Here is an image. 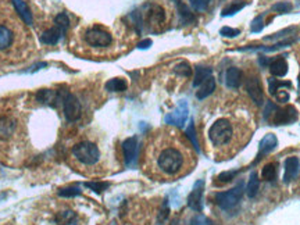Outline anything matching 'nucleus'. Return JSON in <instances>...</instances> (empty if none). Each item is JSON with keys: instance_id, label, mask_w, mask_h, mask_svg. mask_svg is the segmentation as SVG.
<instances>
[{"instance_id": "nucleus-1", "label": "nucleus", "mask_w": 300, "mask_h": 225, "mask_svg": "<svg viewBox=\"0 0 300 225\" xmlns=\"http://www.w3.org/2000/svg\"><path fill=\"white\" fill-rule=\"evenodd\" d=\"M152 170L156 174H160L163 177H177L187 168L189 157L185 150V145L177 148L173 141H164L153 146L152 154Z\"/></svg>"}, {"instance_id": "nucleus-2", "label": "nucleus", "mask_w": 300, "mask_h": 225, "mask_svg": "<svg viewBox=\"0 0 300 225\" xmlns=\"http://www.w3.org/2000/svg\"><path fill=\"white\" fill-rule=\"evenodd\" d=\"M25 39L27 32L11 7L0 4V57L10 59L20 53V45Z\"/></svg>"}, {"instance_id": "nucleus-3", "label": "nucleus", "mask_w": 300, "mask_h": 225, "mask_svg": "<svg viewBox=\"0 0 300 225\" xmlns=\"http://www.w3.org/2000/svg\"><path fill=\"white\" fill-rule=\"evenodd\" d=\"M71 157L75 160V163L82 167H94L99 163L100 150L96 144L91 141H81L73 146Z\"/></svg>"}, {"instance_id": "nucleus-4", "label": "nucleus", "mask_w": 300, "mask_h": 225, "mask_svg": "<svg viewBox=\"0 0 300 225\" xmlns=\"http://www.w3.org/2000/svg\"><path fill=\"white\" fill-rule=\"evenodd\" d=\"M233 130L231 123L228 120L220 118L211 125V128L208 131V138L211 141V144L217 148L225 146V145L232 139Z\"/></svg>"}, {"instance_id": "nucleus-5", "label": "nucleus", "mask_w": 300, "mask_h": 225, "mask_svg": "<svg viewBox=\"0 0 300 225\" xmlns=\"http://www.w3.org/2000/svg\"><path fill=\"white\" fill-rule=\"evenodd\" d=\"M242 196H243V182H239L235 188L229 189V191L215 193L214 200L222 210H231L239 203Z\"/></svg>"}, {"instance_id": "nucleus-6", "label": "nucleus", "mask_w": 300, "mask_h": 225, "mask_svg": "<svg viewBox=\"0 0 300 225\" xmlns=\"http://www.w3.org/2000/svg\"><path fill=\"white\" fill-rule=\"evenodd\" d=\"M85 42L94 48H107L113 42V38L104 29L95 27L85 32Z\"/></svg>"}, {"instance_id": "nucleus-7", "label": "nucleus", "mask_w": 300, "mask_h": 225, "mask_svg": "<svg viewBox=\"0 0 300 225\" xmlns=\"http://www.w3.org/2000/svg\"><path fill=\"white\" fill-rule=\"evenodd\" d=\"M18 120L11 113H0V139H10L17 134Z\"/></svg>"}, {"instance_id": "nucleus-8", "label": "nucleus", "mask_w": 300, "mask_h": 225, "mask_svg": "<svg viewBox=\"0 0 300 225\" xmlns=\"http://www.w3.org/2000/svg\"><path fill=\"white\" fill-rule=\"evenodd\" d=\"M63 109L66 118L71 123H75L81 117V103L71 93H67L66 97L63 99Z\"/></svg>"}, {"instance_id": "nucleus-9", "label": "nucleus", "mask_w": 300, "mask_h": 225, "mask_svg": "<svg viewBox=\"0 0 300 225\" xmlns=\"http://www.w3.org/2000/svg\"><path fill=\"white\" fill-rule=\"evenodd\" d=\"M296 118H298V110L295 109L294 106H287L284 109L278 107L271 117L275 125H287V124L295 123Z\"/></svg>"}, {"instance_id": "nucleus-10", "label": "nucleus", "mask_w": 300, "mask_h": 225, "mask_svg": "<svg viewBox=\"0 0 300 225\" xmlns=\"http://www.w3.org/2000/svg\"><path fill=\"white\" fill-rule=\"evenodd\" d=\"M188 120V104L184 100H181L178 107L174 110L173 113L167 114L166 116V123L170 125H175V127H180L182 128L184 124L187 123Z\"/></svg>"}, {"instance_id": "nucleus-11", "label": "nucleus", "mask_w": 300, "mask_h": 225, "mask_svg": "<svg viewBox=\"0 0 300 225\" xmlns=\"http://www.w3.org/2000/svg\"><path fill=\"white\" fill-rule=\"evenodd\" d=\"M203 189H204V181L200 179L195 184L191 195L188 196V206L198 213L203 210Z\"/></svg>"}, {"instance_id": "nucleus-12", "label": "nucleus", "mask_w": 300, "mask_h": 225, "mask_svg": "<svg viewBox=\"0 0 300 225\" xmlns=\"http://www.w3.org/2000/svg\"><path fill=\"white\" fill-rule=\"evenodd\" d=\"M122 153H124L125 165L132 167L136 161V156H138V139L135 137L125 139L122 142Z\"/></svg>"}, {"instance_id": "nucleus-13", "label": "nucleus", "mask_w": 300, "mask_h": 225, "mask_svg": "<svg viewBox=\"0 0 300 225\" xmlns=\"http://www.w3.org/2000/svg\"><path fill=\"white\" fill-rule=\"evenodd\" d=\"M246 90L247 93H249V96L252 97V100H253L257 106H261V104L264 103V92H263V88H261L260 81H259L257 76H250V78H247Z\"/></svg>"}, {"instance_id": "nucleus-14", "label": "nucleus", "mask_w": 300, "mask_h": 225, "mask_svg": "<svg viewBox=\"0 0 300 225\" xmlns=\"http://www.w3.org/2000/svg\"><path fill=\"white\" fill-rule=\"evenodd\" d=\"M277 145H278L277 137H275L274 134H267L266 137L260 141V144H259V154L256 157L254 163H259L263 157L267 156L268 153H271V151L277 148Z\"/></svg>"}, {"instance_id": "nucleus-15", "label": "nucleus", "mask_w": 300, "mask_h": 225, "mask_svg": "<svg viewBox=\"0 0 300 225\" xmlns=\"http://www.w3.org/2000/svg\"><path fill=\"white\" fill-rule=\"evenodd\" d=\"M54 224L56 225H80V217L78 214L70 210V209H64L54 214Z\"/></svg>"}, {"instance_id": "nucleus-16", "label": "nucleus", "mask_w": 300, "mask_h": 225, "mask_svg": "<svg viewBox=\"0 0 300 225\" xmlns=\"http://www.w3.org/2000/svg\"><path fill=\"white\" fill-rule=\"evenodd\" d=\"M300 168V161L298 157H288L285 160V172H284V182H291L298 177Z\"/></svg>"}, {"instance_id": "nucleus-17", "label": "nucleus", "mask_w": 300, "mask_h": 225, "mask_svg": "<svg viewBox=\"0 0 300 225\" xmlns=\"http://www.w3.org/2000/svg\"><path fill=\"white\" fill-rule=\"evenodd\" d=\"M242 81H243L242 70L236 69V67H231V69L227 70V73H225V85H227L228 88H239Z\"/></svg>"}, {"instance_id": "nucleus-18", "label": "nucleus", "mask_w": 300, "mask_h": 225, "mask_svg": "<svg viewBox=\"0 0 300 225\" xmlns=\"http://www.w3.org/2000/svg\"><path fill=\"white\" fill-rule=\"evenodd\" d=\"M270 73L273 76H285L288 74V63L284 57L273 59V62L270 63Z\"/></svg>"}, {"instance_id": "nucleus-19", "label": "nucleus", "mask_w": 300, "mask_h": 225, "mask_svg": "<svg viewBox=\"0 0 300 225\" xmlns=\"http://www.w3.org/2000/svg\"><path fill=\"white\" fill-rule=\"evenodd\" d=\"M61 36H63V32L54 25L53 28H49L45 32L40 34V42L45 43V45H56L57 42L60 41Z\"/></svg>"}, {"instance_id": "nucleus-20", "label": "nucleus", "mask_w": 300, "mask_h": 225, "mask_svg": "<svg viewBox=\"0 0 300 225\" xmlns=\"http://www.w3.org/2000/svg\"><path fill=\"white\" fill-rule=\"evenodd\" d=\"M13 6L17 14L20 15L21 20L24 21L27 25H31L32 24V14H31V10L25 4V1L24 0H13Z\"/></svg>"}, {"instance_id": "nucleus-21", "label": "nucleus", "mask_w": 300, "mask_h": 225, "mask_svg": "<svg viewBox=\"0 0 300 225\" xmlns=\"http://www.w3.org/2000/svg\"><path fill=\"white\" fill-rule=\"evenodd\" d=\"M147 17H149V22L152 25H160L166 21V11L163 10V7L153 4L147 11Z\"/></svg>"}, {"instance_id": "nucleus-22", "label": "nucleus", "mask_w": 300, "mask_h": 225, "mask_svg": "<svg viewBox=\"0 0 300 225\" xmlns=\"http://www.w3.org/2000/svg\"><path fill=\"white\" fill-rule=\"evenodd\" d=\"M214 89H215V79H214V76L211 75L210 78H207L206 81L200 85L199 90L196 92V97L199 100H203V99H206V97H208V96L213 93Z\"/></svg>"}, {"instance_id": "nucleus-23", "label": "nucleus", "mask_w": 300, "mask_h": 225, "mask_svg": "<svg viewBox=\"0 0 300 225\" xmlns=\"http://www.w3.org/2000/svg\"><path fill=\"white\" fill-rule=\"evenodd\" d=\"M259 188H260V179H259V175L256 171H252L250 172V177H249V182H247L246 186V195L250 199H253L257 192H259Z\"/></svg>"}, {"instance_id": "nucleus-24", "label": "nucleus", "mask_w": 300, "mask_h": 225, "mask_svg": "<svg viewBox=\"0 0 300 225\" xmlns=\"http://www.w3.org/2000/svg\"><path fill=\"white\" fill-rule=\"evenodd\" d=\"M211 75H213V70L210 69V67H203V66L196 67V75H195V79H194V86H200V85L206 81L207 78H210Z\"/></svg>"}, {"instance_id": "nucleus-25", "label": "nucleus", "mask_w": 300, "mask_h": 225, "mask_svg": "<svg viewBox=\"0 0 300 225\" xmlns=\"http://www.w3.org/2000/svg\"><path fill=\"white\" fill-rule=\"evenodd\" d=\"M127 88L128 83L124 78H113L106 82V89L110 92H124Z\"/></svg>"}, {"instance_id": "nucleus-26", "label": "nucleus", "mask_w": 300, "mask_h": 225, "mask_svg": "<svg viewBox=\"0 0 300 225\" xmlns=\"http://www.w3.org/2000/svg\"><path fill=\"white\" fill-rule=\"evenodd\" d=\"M36 99L39 100L40 103H45V104H53V102L57 100V95L54 90H50V89H42L36 93Z\"/></svg>"}, {"instance_id": "nucleus-27", "label": "nucleus", "mask_w": 300, "mask_h": 225, "mask_svg": "<svg viewBox=\"0 0 300 225\" xmlns=\"http://www.w3.org/2000/svg\"><path fill=\"white\" fill-rule=\"evenodd\" d=\"M282 88L292 89V83L289 81H278L275 78H270L268 79V90H270V93L273 96H275V93Z\"/></svg>"}, {"instance_id": "nucleus-28", "label": "nucleus", "mask_w": 300, "mask_h": 225, "mask_svg": "<svg viewBox=\"0 0 300 225\" xmlns=\"http://www.w3.org/2000/svg\"><path fill=\"white\" fill-rule=\"evenodd\" d=\"M246 7V1H232V3H229L227 7H224L222 8V17H229V15H233V14L239 13L242 8H245Z\"/></svg>"}, {"instance_id": "nucleus-29", "label": "nucleus", "mask_w": 300, "mask_h": 225, "mask_svg": "<svg viewBox=\"0 0 300 225\" xmlns=\"http://www.w3.org/2000/svg\"><path fill=\"white\" fill-rule=\"evenodd\" d=\"M178 14H180L181 20L184 24H189V22H194L195 21V15L194 13L189 10V7L184 3H180L178 1Z\"/></svg>"}, {"instance_id": "nucleus-30", "label": "nucleus", "mask_w": 300, "mask_h": 225, "mask_svg": "<svg viewBox=\"0 0 300 225\" xmlns=\"http://www.w3.org/2000/svg\"><path fill=\"white\" fill-rule=\"evenodd\" d=\"M296 31H298V28L296 27L285 28V29H282V31H280V32H275V34L270 35V36H266V38H264V41L271 42V41H277V39H282V41H284V38L291 36V35L295 34Z\"/></svg>"}, {"instance_id": "nucleus-31", "label": "nucleus", "mask_w": 300, "mask_h": 225, "mask_svg": "<svg viewBox=\"0 0 300 225\" xmlns=\"http://www.w3.org/2000/svg\"><path fill=\"white\" fill-rule=\"evenodd\" d=\"M261 177H263V179H266V181L273 182L274 179L277 178V164L270 163L264 165V168L261 171Z\"/></svg>"}, {"instance_id": "nucleus-32", "label": "nucleus", "mask_w": 300, "mask_h": 225, "mask_svg": "<svg viewBox=\"0 0 300 225\" xmlns=\"http://www.w3.org/2000/svg\"><path fill=\"white\" fill-rule=\"evenodd\" d=\"M174 73L180 76H185V78H189L192 75V69H191V64L187 62H181L180 64H177L174 67Z\"/></svg>"}, {"instance_id": "nucleus-33", "label": "nucleus", "mask_w": 300, "mask_h": 225, "mask_svg": "<svg viewBox=\"0 0 300 225\" xmlns=\"http://www.w3.org/2000/svg\"><path fill=\"white\" fill-rule=\"evenodd\" d=\"M54 22H56V27L59 28L63 34H66L67 29H68V27H70V20H68V15H67L66 13H60L59 15H56Z\"/></svg>"}, {"instance_id": "nucleus-34", "label": "nucleus", "mask_w": 300, "mask_h": 225, "mask_svg": "<svg viewBox=\"0 0 300 225\" xmlns=\"http://www.w3.org/2000/svg\"><path fill=\"white\" fill-rule=\"evenodd\" d=\"M238 174H239V170L224 171V172H221L220 175L217 177V182H218V184H228V182H231L232 179H235Z\"/></svg>"}, {"instance_id": "nucleus-35", "label": "nucleus", "mask_w": 300, "mask_h": 225, "mask_svg": "<svg viewBox=\"0 0 300 225\" xmlns=\"http://www.w3.org/2000/svg\"><path fill=\"white\" fill-rule=\"evenodd\" d=\"M292 3H289V1H280V3H275L273 7H271V10L273 11H277V13L280 14H288L292 11Z\"/></svg>"}, {"instance_id": "nucleus-36", "label": "nucleus", "mask_w": 300, "mask_h": 225, "mask_svg": "<svg viewBox=\"0 0 300 225\" xmlns=\"http://www.w3.org/2000/svg\"><path fill=\"white\" fill-rule=\"evenodd\" d=\"M264 14H260L259 17H256L253 21H252V24H250V31L253 32V34H257V32H261L263 31V28H264Z\"/></svg>"}, {"instance_id": "nucleus-37", "label": "nucleus", "mask_w": 300, "mask_h": 225, "mask_svg": "<svg viewBox=\"0 0 300 225\" xmlns=\"http://www.w3.org/2000/svg\"><path fill=\"white\" fill-rule=\"evenodd\" d=\"M210 1L211 0H189V3H191V6H192L195 11H204V10H207Z\"/></svg>"}, {"instance_id": "nucleus-38", "label": "nucleus", "mask_w": 300, "mask_h": 225, "mask_svg": "<svg viewBox=\"0 0 300 225\" xmlns=\"http://www.w3.org/2000/svg\"><path fill=\"white\" fill-rule=\"evenodd\" d=\"M85 186L89 188V189H92V191H95L96 193H101L103 191H106L107 188L110 186V184H108V182H87Z\"/></svg>"}, {"instance_id": "nucleus-39", "label": "nucleus", "mask_w": 300, "mask_h": 225, "mask_svg": "<svg viewBox=\"0 0 300 225\" xmlns=\"http://www.w3.org/2000/svg\"><path fill=\"white\" fill-rule=\"evenodd\" d=\"M80 193L81 191L75 186H70V188H64V189L59 191V195L61 198H74V196H78Z\"/></svg>"}, {"instance_id": "nucleus-40", "label": "nucleus", "mask_w": 300, "mask_h": 225, "mask_svg": "<svg viewBox=\"0 0 300 225\" xmlns=\"http://www.w3.org/2000/svg\"><path fill=\"white\" fill-rule=\"evenodd\" d=\"M187 138L191 139V142L195 146V149L199 151V144H198V139H196V132H195V125L194 123H191L189 128L187 130Z\"/></svg>"}, {"instance_id": "nucleus-41", "label": "nucleus", "mask_w": 300, "mask_h": 225, "mask_svg": "<svg viewBox=\"0 0 300 225\" xmlns=\"http://www.w3.org/2000/svg\"><path fill=\"white\" fill-rule=\"evenodd\" d=\"M220 34L222 36H225V38H235V36H238L240 34L239 29H236V28H229V27H224L220 29Z\"/></svg>"}, {"instance_id": "nucleus-42", "label": "nucleus", "mask_w": 300, "mask_h": 225, "mask_svg": "<svg viewBox=\"0 0 300 225\" xmlns=\"http://www.w3.org/2000/svg\"><path fill=\"white\" fill-rule=\"evenodd\" d=\"M277 109H278V106L274 104L273 102L267 103L266 110H264V118H266V120H271V117H273L274 113L277 111Z\"/></svg>"}, {"instance_id": "nucleus-43", "label": "nucleus", "mask_w": 300, "mask_h": 225, "mask_svg": "<svg viewBox=\"0 0 300 225\" xmlns=\"http://www.w3.org/2000/svg\"><path fill=\"white\" fill-rule=\"evenodd\" d=\"M191 225H214L211 221L203 216H195L194 219L191 220Z\"/></svg>"}, {"instance_id": "nucleus-44", "label": "nucleus", "mask_w": 300, "mask_h": 225, "mask_svg": "<svg viewBox=\"0 0 300 225\" xmlns=\"http://www.w3.org/2000/svg\"><path fill=\"white\" fill-rule=\"evenodd\" d=\"M168 206H167V200L164 202V205H163V209L160 210V213H159V223L160 224H163L164 221L167 220V217H168Z\"/></svg>"}, {"instance_id": "nucleus-45", "label": "nucleus", "mask_w": 300, "mask_h": 225, "mask_svg": "<svg viewBox=\"0 0 300 225\" xmlns=\"http://www.w3.org/2000/svg\"><path fill=\"white\" fill-rule=\"evenodd\" d=\"M150 46H152V39H145V41L138 43V48L139 49H149Z\"/></svg>"}, {"instance_id": "nucleus-46", "label": "nucleus", "mask_w": 300, "mask_h": 225, "mask_svg": "<svg viewBox=\"0 0 300 225\" xmlns=\"http://www.w3.org/2000/svg\"><path fill=\"white\" fill-rule=\"evenodd\" d=\"M299 89H300V75H299Z\"/></svg>"}]
</instances>
